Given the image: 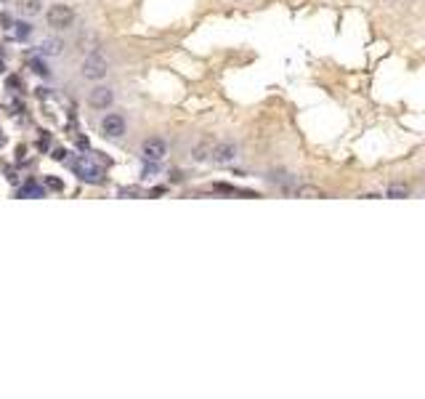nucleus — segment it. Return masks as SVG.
<instances>
[{"label":"nucleus","mask_w":425,"mask_h":399,"mask_svg":"<svg viewBox=\"0 0 425 399\" xmlns=\"http://www.w3.org/2000/svg\"><path fill=\"white\" fill-rule=\"evenodd\" d=\"M106 72H109V64H106L104 53L93 51L85 56V61H83V78L85 80H104Z\"/></svg>","instance_id":"f257e3e1"},{"label":"nucleus","mask_w":425,"mask_h":399,"mask_svg":"<svg viewBox=\"0 0 425 399\" xmlns=\"http://www.w3.org/2000/svg\"><path fill=\"white\" fill-rule=\"evenodd\" d=\"M45 19H48V24L56 27V29H67L75 22V11L64 3H53L48 11H45Z\"/></svg>","instance_id":"f03ea898"},{"label":"nucleus","mask_w":425,"mask_h":399,"mask_svg":"<svg viewBox=\"0 0 425 399\" xmlns=\"http://www.w3.org/2000/svg\"><path fill=\"white\" fill-rule=\"evenodd\" d=\"M165 155H168V144H165L162 139H157V136L146 139L144 147H141V157H144V162L157 165V162H162V160H165Z\"/></svg>","instance_id":"7ed1b4c3"},{"label":"nucleus","mask_w":425,"mask_h":399,"mask_svg":"<svg viewBox=\"0 0 425 399\" xmlns=\"http://www.w3.org/2000/svg\"><path fill=\"white\" fill-rule=\"evenodd\" d=\"M69 168L80 176L83 181H90V184H96V181H101V176H99V168L90 162V157H72L69 160Z\"/></svg>","instance_id":"20e7f679"},{"label":"nucleus","mask_w":425,"mask_h":399,"mask_svg":"<svg viewBox=\"0 0 425 399\" xmlns=\"http://www.w3.org/2000/svg\"><path fill=\"white\" fill-rule=\"evenodd\" d=\"M112 101H115V90L106 88V85L93 88L90 96H88V104L93 106V110H109V106H112Z\"/></svg>","instance_id":"39448f33"},{"label":"nucleus","mask_w":425,"mask_h":399,"mask_svg":"<svg viewBox=\"0 0 425 399\" xmlns=\"http://www.w3.org/2000/svg\"><path fill=\"white\" fill-rule=\"evenodd\" d=\"M101 133L106 139H122L125 136V120L120 115H106L101 120Z\"/></svg>","instance_id":"423d86ee"},{"label":"nucleus","mask_w":425,"mask_h":399,"mask_svg":"<svg viewBox=\"0 0 425 399\" xmlns=\"http://www.w3.org/2000/svg\"><path fill=\"white\" fill-rule=\"evenodd\" d=\"M234 157H237V147H234L231 141L215 144V147H213V155H210V160L218 162V165H226V162H231Z\"/></svg>","instance_id":"0eeeda50"},{"label":"nucleus","mask_w":425,"mask_h":399,"mask_svg":"<svg viewBox=\"0 0 425 399\" xmlns=\"http://www.w3.org/2000/svg\"><path fill=\"white\" fill-rule=\"evenodd\" d=\"M61 48H64V43H61L59 38H51V40H43L40 43V53L43 56H59Z\"/></svg>","instance_id":"6e6552de"},{"label":"nucleus","mask_w":425,"mask_h":399,"mask_svg":"<svg viewBox=\"0 0 425 399\" xmlns=\"http://www.w3.org/2000/svg\"><path fill=\"white\" fill-rule=\"evenodd\" d=\"M213 141H205V144H199V147H194L192 149V157L197 160V162H202V160H210V155H213Z\"/></svg>","instance_id":"1a4fd4ad"},{"label":"nucleus","mask_w":425,"mask_h":399,"mask_svg":"<svg viewBox=\"0 0 425 399\" xmlns=\"http://www.w3.org/2000/svg\"><path fill=\"white\" fill-rule=\"evenodd\" d=\"M298 197H324V192L319 187H311V184H303V187H298L295 189Z\"/></svg>","instance_id":"9d476101"},{"label":"nucleus","mask_w":425,"mask_h":399,"mask_svg":"<svg viewBox=\"0 0 425 399\" xmlns=\"http://www.w3.org/2000/svg\"><path fill=\"white\" fill-rule=\"evenodd\" d=\"M29 67H32V72H35V75H40V78H48V75H51V69L45 67L40 59H29Z\"/></svg>","instance_id":"9b49d317"},{"label":"nucleus","mask_w":425,"mask_h":399,"mask_svg":"<svg viewBox=\"0 0 425 399\" xmlns=\"http://www.w3.org/2000/svg\"><path fill=\"white\" fill-rule=\"evenodd\" d=\"M19 8H22L24 13H29V16H32V13H38V11H40V0H22Z\"/></svg>","instance_id":"f8f14e48"},{"label":"nucleus","mask_w":425,"mask_h":399,"mask_svg":"<svg viewBox=\"0 0 425 399\" xmlns=\"http://www.w3.org/2000/svg\"><path fill=\"white\" fill-rule=\"evenodd\" d=\"M13 27H16V32H13V35H16V40H24V38H29V32H32V27H29V24H24V22L13 24Z\"/></svg>","instance_id":"ddd939ff"},{"label":"nucleus","mask_w":425,"mask_h":399,"mask_svg":"<svg viewBox=\"0 0 425 399\" xmlns=\"http://www.w3.org/2000/svg\"><path fill=\"white\" fill-rule=\"evenodd\" d=\"M27 194H29V197H43V189L35 187V184H27V187L22 189V197H27Z\"/></svg>","instance_id":"4468645a"},{"label":"nucleus","mask_w":425,"mask_h":399,"mask_svg":"<svg viewBox=\"0 0 425 399\" xmlns=\"http://www.w3.org/2000/svg\"><path fill=\"white\" fill-rule=\"evenodd\" d=\"M406 194H409V192H406L404 187H391V189H388V197H406Z\"/></svg>","instance_id":"2eb2a0df"},{"label":"nucleus","mask_w":425,"mask_h":399,"mask_svg":"<svg viewBox=\"0 0 425 399\" xmlns=\"http://www.w3.org/2000/svg\"><path fill=\"white\" fill-rule=\"evenodd\" d=\"M213 189H215V192H226V194H234V192H237L234 187H229V184H215Z\"/></svg>","instance_id":"dca6fc26"},{"label":"nucleus","mask_w":425,"mask_h":399,"mask_svg":"<svg viewBox=\"0 0 425 399\" xmlns=\"http://www.w3.org/2000/svg\"><path fill=\"white\" fill-rule=\"evenodd\" d=\"M45 184H48V187H51V189H56V192H61V189H64V184H61L59 178H48V181H45Z\"/></svg>","instance_id":"f3484780"},{"label":"nucleus","mask_w":425,"mask_h":399,"mask_svg":"<svg viewBox=\"0 0 425 399\" xmlns=\"http://www.w3.org/2000/svg\"><path fill=\"white\" fill-rule=\"evenodd\" d=\"M75 141H77V147H80V149H88V141L83 139V136H75Z\"/></svg>","instance_id":"a211bd4d"},{"label":"nucleus","mask_w":425,"mask_h":399,"mask_svg":"<svg viewBox=\"0 0 425 399\" xmlns=\"http://www.w3.org/2000/svg\"><path fill=\"white\" fill-rule=\"evenodd\" d=\"M0 72H6V64H3V59H0Z\"/></svg>","instance_id":"6ab92c4d"}]
</instances>
